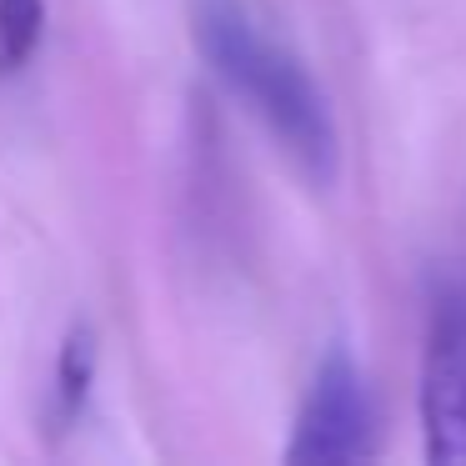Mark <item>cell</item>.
<instances>
[{"instance_id": "obj_1", "label": "cell", "mask_w": 466, "mask_h": 466, "mask_svg": "<svg viewBox=\"0 0 466 466\" xmlns=\"http://www.w3.org/2000/svg\"><path fill=\"white\" fill-rule=\"evenodd\" d=\"M196 46L221 76V86L246 101V111L271 131L291 166L311 186H336L341 176V131L326 91L311 81L301 56L256 25L246 0H196Z\"/></svg>"}, {"instance_id": "obj_3", "label": "cell", "mask_w": 466, "mask_h": 466, "mask_svg": "<svg viewBox=\"0 0 466 466\" xmlns=\"http://www.w3.org/2000/svg\"><path fill=\"white\" fill-rule=\"evenodd\" d=\"M376 431H381V411H376V396L366 386V371L351 361L346 346H331L326 361L316 366L301 411H296L286 461L291 466L366 461V456H376Z\"/></svg>"}, {"instance_id": "obj_2", "label": "cell", "mask_w": 466, "mask_h": 466, "mask_svg": "<svg viewBox=\"0 0 466 466\" xmlns=\"http://www.w3.org/2000/svg\"><path fill=\"white\" fill-rule=\"evenodd\" d=\"M421 441L431 466H466V281L436 276L421 336Z\"/></svg>"}, {"instance_id": "obj_5", "label": "cell", "mask_w": 466, "mask_h": 466, "mask_svg": "<svg viewBox=\"0 0 466 466\" xmlns=\"http://www.w3.org/2000/svg\"><path fill=\"white\" fill-rule=\"evenodd\" d=\"M46 31V0H0V71H21Z\"/></svg>"}, {"instance_id": "obj_4", "label": "cell", "mask_w": 466, "mask_h": 466, "mask_svg": "<svg viewBox=\"0 0 466 466\" xmlns=\"http://www.w3.org/2000/svg\"><path fill=\"white\" fill-rule=\"evenodd\" d=\"M96 331L86 321H76L66 331V346H61V361H56V416L61 426H71L81 416L86 396H91V381H96Z\"/></svg>"}]
</instances>
